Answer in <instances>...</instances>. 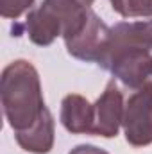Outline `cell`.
Segmentation results:
<instances>
[{
  "label": "cell",
  "instance_id": "1",
  "mask_svg": "<svg viewBox=\"0 0 152 154\" xmlns=\"http://www.w3.org/2000/svg\"><path fill=\"white\" fill-rule=\"evenodd\" d=\"M0 97L5 120L14 133L29 129L47 108L38 70L25 59H16L4 68Z\"/></svg>",
  "mask_w": 152,
  "mask_h": 154
},
{
  "label": "cell",
  "instance_id": "2",
  "mask_svg": "<svg viewBox=\"0 0 152 154\" xmlns=\"http://www.w3.org/2000/svg\"><path fill=\"white\" fill-rule=\"evenodd\" d=\"M90 9L75 0H43L36 9L27 13L23 25H16L13 31L18 36L23 29L34 45L48 47L57 36L65 38L74 32Z\"/></svg>",
  "mask_w": 152,
  "mask_h": 154
},
{
  "label": "cell",
  "instance_id": "3",
  "mask_svg": "<svg viewBox=\"0 0 152 154\" xmlns=\"http://www.w3.org/2000/svg\"><path fill=\"white\" fill-rule=\"evenodd\" d=\"M99 66L108 70L123 86L138 90L152 77V54L132 45H109Z\"/></svg>",
  "mask_w": 152,
  "mask_h": 154
},
{
  "label": "cell",
  "instance_id": "4",
  "mask_svg": "<svg viewBox=\"0 0 152 154\" xmlns=\"http://www.w3.org/2000/svg\"><path fill=\"white\" fill-rule=\"evenodd\" d=\"M66 50L72 57L84 63H100L111 41V27H108L91 9L74 32L65 36Z\"/></svg>",
  "mask_w": 152,
  "mask_h": 154
},
{
  "label": "cell",
  "instance_id": "5",
  "mask_svg": "<svg viewBox=\"0 0 152 154\" xmlns=\"http://www.w3.org/2000/svg\"><path fill=\"white\" fill-rule=\"evenodd\" d=\"M122 127L127 143L145 147L152 143V81L134 90L123 106Z\"/></svg>",
  "mask_w": 152,
  "mask_h": 154
},
{
  "label": "cell",
  "instance_id": "6",
  "mask_svg": "<svg viewBox=\"0 0 152 154\" xmlns=\"http://www.w3.org/2000/svg\"><path fill=\"white\" fill-rule=\"evenodd\" d=\"M123 106V95L116 86V79H111L93 104V136L114 138L122 125Z\"/></svg>",
  "mask_w": 152,
  "mask_h": 154
},
{
  "label": "cell",
  "instance_id": "7",
  "mask_svg": "<svg viewBox=\"0 0 152 154\" xmlns=\"http://www.w3.org/2000/svg\"><path fill=\"white\" fill-rule=\"evenodd\" d=\"M59 120L72 134H93V104L79 93H70L61 100Z\"/></svg>",
  "mask_w": 152,
  "mask_h": 154
},
{
  "label": "cell",
  "instance_id": "8",
  "mask_svg": "<svg viewBox=\"0 0 152 154\" xmlns=\"http://www.w3.org/2000/svg\"><path fill=\"white\" fill-rule=\"evenodd\" d=\"M54 116L48 111V108H45L41 116L29 129L14 133L18 145L32 154H48L54 147Z\"/></svg>",
  "mask_w": 152,
  "mask_h": 154
},
{
  "label": "cell",
  "instance_id": "9",
  "mask_svg": "<svg viewBox=\"0 0 152 154\" xmlns=\"http://www.w3.org/2000/svg\"><path fill=\"white\" fill-rule=\"evenodd\" d=\"M109 45H132L152 50V20L120 22L113 25Z\"/></svg>",
  "mask_w": 152,
  "mask_h": 154
},
{
  "label": "cell",
  "instance_id": "10",
  "mask_svg": "<svg viewBox=\"0 0 152 154\" xmlns=\"http://www.w3.org/2000/svg\"><path fill=\"white\" fill-rule=\"evenodd\" d=\"M113 11L123 18H150L152 0H109Z\"/></svg>",
  "mask_w": 152,
  "mask_h": 154
},
{
  "label": "cell",
  "instance_id": "11",
  "mask_svg": "<svg viewBox=\"0 0 152 154\" xmlns=\"http://www.w3.org/2000/svg\"><path fill=\"white\" fill-rule=\"evenodd\" d=\"M32 4L34 0H0V14L7 20H16L29 11Z\"/></svg>",
  "mask_w": 152,
  "mask_h": 154
},
{
  "label": "cell",
  "instance_id": "12",
  "mask_svg": "<svg viewBox=\"0 0 152 154\" xmlns=\"http://www.w3.org/2000/svg\"><path fill=\"white\" fill-rule=\"evenodd\" d=\"M68 154H109V152L100 149V147H95V145H77Z\"/></svg>",
  "mask_w": 152,
  "mask_h": 154
},
{
  "label": "cell",
  "instance_id": "13",
  "mask_svg": "<svg viewBox=\"0 0 152 154\" xmlns=\"http://www.w3.org/2000/svg\"><path fill=\"white\" fill-rule=\"evenodd\" d=\"M77 4H81V5H84V7H91V4L95 2V0H75Z\"/></svg>",
  "mask_w": 152,
  "mask_h": 154
}]
</instances>
